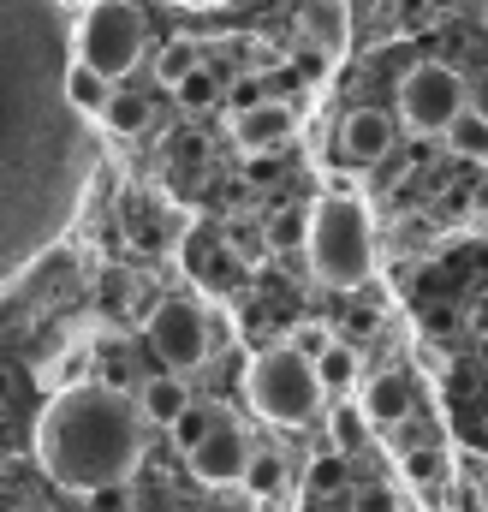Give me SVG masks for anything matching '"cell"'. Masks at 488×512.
<instances>
[{"label": "cell", "instance_id": "6da1fadb", "mask_svg": "<svg viewBox=\"0 0 488 512\" xmlns=\"http://www.w3.org/2000/svg\"><path fill=\"white\" fill-rule=\"evenodd\" d=\"M137 459H143V411L108 382L60 387L36 417V465L48 471V483L84 501L96 489L131 483Z\"/></svg>", "mask_w": 488, "mask_h": 512}, {"label": "cell", "instance_id": "7a4b0ae2", "mask_svg": "<svg viewBox=\"0 0 488 512\" xmlns=\"http://www.w3.org/2000/svg\"><path fill=\"white\" fill-rule=\"evenodd\" d=\"M310 274L334 292H358L375 268V239H369V215L364 203L328 191L310 203Z\"/></svg>", "mask_w": 488, "mask_h": 512}, {"label": "cell", "instance_id": "3957f363", "mask_svg": "<svg viewBox=\"0 0 488 512\" xmlns=\"http://www.w3.org/2000/svg\"><path fill=\"white\" fill-rule=\"evenodd\" d=\"M244 393H250L256 417H268V423H280V429H304V423L322 411V399H328L322 370H316L298 346H268V352H256L250 370H244Z\"/></svg>", "mask_w": 488, "mask_h": 512}, {"label": "cell", "instance_id": "277c9868", "mask_svg": "<svg viewBox=\"0 0 488 512\" xmlns=\"http://www.w3.org/2000/svg\"><path fill=\"white\" fill-rule=\"evenodd\" d=\"M465 114H471V84H465L453 66L423 60V66L405 72V84H399V126L405 131H417V137H447Z\"/></svg>", "mask_w": 488, "mask_h": 512}, {"label": "cell", "instance_id": "5b68a950", "mask_svg": "<svg viewBox=\"0 0 488 512\" xmlns=\"http://www.w3.org/2000/svg\"><path fill=\"white\" fill-rule=\"evenodd\" d=\"M143 36H149V24L131 0H96L78 24V60L114 84L143 60Z\"/></svg>", "mask_w": 488, "mask_h": 512}, {"label": "cell", "instance_id": "8992f818", "mask_svg": "<svg viewBox=\"0 0 488 512\" xmlns=\"http://www.w3.org/2000/svg\"><path fill=\"white\" fill-rule=\"evenodd\" d=\"M143 334H149L155 358H161L173 376H179V370H197V364L209 358V322H203V310H197L191 298H161V304L149 310Z\"/></svg>", "mask_w": 488, "mask_h": 512}, {"label": "cell", "instance_id": "52a82bcc", "mask_svg": "<svg viewBox=\"0 0 488 512\" xmlns=\"http://www.w3.org/2000/svg\"><path fill=\"white\" fill-rule=\"evenodd\" d=\"M250 459H256L250 435L227 417V423H221V429L191 453V477H197V483H209V489H239L244 477H250Z\"/></svg>", "mask_w": 488, "mask_h": 512}, {"label": "cell", "instance_id": "ba28073f", "mask_svg": "<svg viewBox=\"0 0 488 512\" xmlns=\"http://www.w3.org/2000/svg\"><path fill=\"white\" fill-rule=\"evenodd\" d=\"M292 131H298V114L286 102H262V108L233 114V143H239L244 155H274Z\"/></svg>", "mask_w": 488, "mask_h": 512}, {"label": "cell", "instance_id": "9c48e42d", "mask_svg": "<svg viewBox=\"0 0 488 512\" xmlns=\"http://www.w3.org/2000/svg\"><path fill=\"white\" fill-rule=\"evenodd\" d=\"M393 114H381V108H358V114H346L340 120V155L346 161H358V167H375L387 149H393Z\"/></svg>", "mask_w": 488, "mask_h": 512}, {"label": "cell", "instance_id": "30bf717a", "mask_svg": "<svg viewBox=\"0 0 488 512\" xmlns=\"http://www.w3.org/2000/svg\"><path fill=\"white\" fill-rule=\"evenodd\" d=\"M191 405H197V399H191V387H185V376H173V370H161V376L137 382V411H143V423L173 429Z\"/></svg>", "mask_w": 488, "mask_h": 512}, {"label": "cell", "instance_id": "8fae6325", "mask_svg": "<svg viewBox=\"0 0 488 512\" xmlns=\"http://www.w3.org/2000/svg\"><path fill=\"white\" fill-rule=\"evenodd\" d=\"M364 411H369V423H387V429H399L405 417H411V382L405 376H375V382L364 387Z\"/></svg>", "mask_w": 488, "mask_h": 512}, {"label": "cell", "instance_id": "7c38bea8", "mask_svg": "<svg viewBox=\"0 0 488 512\" xmlns=\"http://www.w3.org/2000/svg\"><path fill=\"white\" fill-rule=\"evenodd\" d=\"M114 96H120V90H114L102 72H90L84 60H72V66H66V102H72L78 114H96V120H102Z\"/></svg>", "mask_w": 488, "mask_h": 512}, {"label": "cell", "instance_id": "4fadbf2b", "mask_svg": "<svg viewBox=\"0 0 488 512\" xmlns=\"http://www.w3.org/2000/svg\"><path fill=\"white\" fill-rule=\"evenodd\" d=\"M262 251L274 256L310 251V209H274L268 227H262Z\"/></svg>", "mask_w": 488, "mask_h": 512}, {"label": "cell", "instance_id": "5bb4252c", "mask_svg": "<svg viewBox=\"0 0 488 512\" xmlns=\"http://www.w3.org/2000/svg\"><path fill=\"white\" fill-rule=\"evenodd\" d=\"M203 72V48L191 42V36H173L161 54H155V84H167V90H179L185 78H197Z\"/></svg>", "mask_w": 488, "mask_h": 512}, {"label": "cell", "instance_id": "9a60e30c", "mask_svg": "<svg viewBox=\"0 0 488 512\" xmlns=\"http://www.w3.org/2000/svg\"><path fill=\"white\" fill-rule=\"evenodd\" d=\"M221 423H227V411H221V405H191V411H185V417H179L167 435H173V447L191 459V453H197V447H203V441L221 429Z\"/></svg>", "mask_w": 488, "mask_h": 512}, {"label": "cell", "instance_id": "2e32d148", "mask_svg": "<svg viewBox=\"0 0 488 512\" xmlns=\"http://www.w3.org/2000/svg\"><path fill=\"white\" fill-rule=\"evenodd\" d=\"M244 489H250L256 501L280 495V489H286V459H280L274 447H256V459H250V477H244Z\"/></svg>", "mask_w": 488, "mask_h": 512}, {"label": "cell", "instance_id": "e0dca14e", "mask_svg": "<svg viewBox=\"0 0 488 512\" xmlns=\"http://www.w3.org/2000/svg\"><path fill=\"white\" fill-rule=\"evenodd\" d=\"M346 453H316L310 459V471H304V483H310V495H322V501H334V495H346Z\"/></svg>", "mask_w": 488, "mask_h": 512}, {"label": "cell", "instance_id": "ac0fdd59", "mask_svg": "<svg viewBox=\"0 0 488 512\" xmlns=\"http://www.w3.org/2000/svg\"><path fill=\"white\" fill-rule=\"evenodd\" d=\"M328 441H334V453H346V459H352V453H358V447L369 441V411H352V405H340V411L328 417Z\"/></svg>", "mask_w": 488, "mask_h": 512}, {"label": "cell", "instance_id": "d6986e66", "mask_svg": "<svg viewBox=\"0 0 488 512\" xmlns=\"http://www.w3.org/2000/svg\"><path fill=\"white\" fill-rule=\"evenodd\" d=\"M447 149H453L459 161H488V120L483 114H465L459 126L447 131Z\"/></svg>", "mask_w": 488, "mask_h": 512}, {"label": "cell", "instance_id": "ffe728a7", "mask_svg": "<svg viewBox=\"0 0 488 512\" xmlns=\"http://www.w3.org/2000/svg\"><path fill=\"white\" fill-rule=\"evenodd\" d=\"M173 102H179V108H185V114H209V108H215V102H221V78H215V72H209V66H203V72H197V78H185V84H179V90H173Z\"/></svg>", "mask_w": 488, "mask_h": 512}, {"label": "cell", "instance_id": "44dd1931", "mask_svg": "<svg viewBox=\"0 0 488 512\" xmlns=\"http://www.w3.org/2000/svg\"><path fill=\"white\" fill-rule=\"evenodd\" d=\"M102 120H108V131H120V137H137V131L149 126V102H143V96H131V90H120V96L108 102V114H102Z\"/></svg>", "mask_w": 488, "mask_h": 512}, {"label": "cell", "instance_id": "7402d4cb", "mask_svg": "<svg viewBox=\"0 0 488 512\" xmlns=\"http://www.w3.org/2000/svg\"><path fill=\"white\" fill-rule=\"evenodd\" d=\"M316 370H322V387H328V393H346V387L358 382V346H346V340H340Z\"/></svg>", "mask_w": 488, "mask_h": 512}, {"label": "cell", "instance_id": "603a6c76", "mask_svg": "<svg viewBox=\"0 0 488 512\" xmlns=\"http://www.w3.org/2000/svg\"><path fill=\"white\" fill-rule=\"evenodd\" d=\"M441 471H447L441 447H405V477H411V483L435 489V483H441Z\"/></svg>", "mask_w": 488, "mask_h": 512}, {"label": "cell", "instance_id": "cb8c5ba5", "mask_svg": "<svg viewBox=\"0 0 488 512\" xmlns=\"http://www.w3.org/2000/svg\"><path fill=\"white\" fill-rule=\"evenodd\" d=\"M286 346H298V352H304V358H310V364H322V358H328V352H334V346H340V340H334V334H328V328H322V322H298V328H292V340H286Z\"/></svg>", "mask_w": 488, "mask_h": 512}, {"label": "cell", "instance_id": "d4e9b609", "mask_svg": "<svg viewBox=\"0 0 488 512\" xmlns=\"http://www.w3.org/2000/svg\"><path fill=\"white\" fill-rule=\"evenodd\" d=\"M209 512H256V495L250 489H215V501H209Z\"/></svg>", "mask_w": 488, "mask_h": 512}, {"label": "cell", "instance_id": "484cf974", "mask_svg": "<svg viewBox=\"0 0 488 512\" xmlns=\"http://www.w3.org/2000/svg\"><path fill=\"white\" fill-rule=\"evenodd\" d=\"M352 507H358V512H399V507H393V489H381V483L358 489V495H352Z\"/></svg>", "mask_w": 488, "mask_h": 512}, {"label": "cell", "instance_id": "4316f807", "mask_svg": "<svg viewBox=\"0 0 488 512\" xmlns=\"http://www.w3.org/2000/svg\"><path fill=\"white\" fill-rule=\"evenodd\" d=\"M90 512H131V489H125V483L96 489V495H90Z\"/></svg>", "mask_w": 488, "mask_h": 512}, {"label": "cell", "instance_id": "83f0119b", "mask_svg": "<svg viewBox=\"0 0 488 512\" xmlns=\"http://www.w3.org/2000/svg\"><path fill=\"white\" fill-rule=\"evenodd\" d=\"M369 334H375V316H352L346 322V346H364Z\"/></svg>", "mask_w": 488, "mask_h": 512}, {"label": "cell", "instance_id": "f1b7e54d", "mask_svg": "<svg viewBox=\"0 0 488 512\" xmlns=\"http://www.w3.org/2000/svg\"><path fill=\"white\" fill-rule=\"evenodd\" d=\"M471 114H483V120H488V84H477V90H471Z\"/></svg>", "mask_w": 488, "mask_h": 512}, {"label": "cell", "instance_id": "f546056e", "mask_svg": "<svg viewBox=\"0 0 488 512\" xmlns=\"http://www.w3.org/2000/svg\"><path fill=\"white\" fill-rule=\"evenodd\" d=\"M483 334H488V304L477 310V340H483Z\"/></svg>", "mask_w": 488, "mask_h": 512}, {"label": "cell", "instance_id": "4dcf8cb0", "mask_svg": "<svg viewBox=\"0 0 488 512\" xmlns=\"http://www.w3.org/2000/svg\"><path fill=\"white\" fill-rule=\"evenodd\" d=\"M477 507L488 512V477H483V483H477Z\"/></svg>", "mask_w": 488, "mask_h": 512}, {"label": "cell", "instance_id": "1f68e13d", "mask_svg": "<svg viewBox=\"0 0 488 512\" xmlns=\"http://www.w3.org/2000/svg\"><path fill=\"white\" fill-rule=\"evenodd\" d=\"M173 6H221V0H173Z\"/></svg>", "mask_w": 488, "mask_h": 512}, {"label": "cell", "instance_id": "d6a6232c", "mask_svg": "<svg viewBox=\"0 0 488 512\" xmlns=\"http://www.w3.org/2000/svg\"><path fill=\"white\" fill-rule=\"evenodd\" d=\"M477 358H483V364H488V334H483V340H477Z\"/></svg>", "mask_w": 488, "mask_h": 512}, {"label": "cell", "instance_id": "836d02e7", "mask_svg": "<svg viewBox=\"0 0 488 512\" xmlns=\"http://www.w3.org/2000/svg\"><path fill=\"white\" fill-rule=\"evenodd\" d=\"M483 24H488V0H483Z\"/></svg>", "mask_w": 488, "mask_h": 512}, {"label": "cell", "instance_id": "e575fe53", "mask_svg": "<svg viewBox=\"0 0 488 512\" xmlns=\"http://www.w3.org/2000/svg\"><path fill=\"white\" fill-rule=\"evenodd\" d=\"M60 6H66V0H60Z\"/></svg>", "mask_w": 488, "mask_h": 512}]
</instances>
